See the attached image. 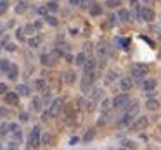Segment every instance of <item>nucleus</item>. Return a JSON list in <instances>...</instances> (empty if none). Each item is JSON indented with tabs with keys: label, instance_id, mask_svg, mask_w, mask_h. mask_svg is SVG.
I'll return each instance as SVG.
<instances>
[{
	"label": "nucleus",
	"instance_id": "nucleus-1",
	"mask_svg": "<svg viewBox=\"0 0 161 150\" xmlns=\"http://www.w3.org/2000/svg\"><path fill=\"white\" fill-rule=\"evenodd\" d=\"M40 143H42L40 142V128L35 126V128L31 129V133H30V136H28V148H36Z\"/></svg>",
	"mask_w": 161,
	"mask_h": 150
},
{
	"label": "nucleus",
	"instance_id": "nucleus-2",
	"mask_svg": "<svg viewBox=\"0 0 161 150\" xmlns=\"http://www.w3.org/2000/svg\"><path fill=\"white\" fill-rule=\"evenodd\" d=\"M147 73H149V67L146 64H133L132 66V74L135 80H142Z\"/></svg>",
	"mask_w": 161,
	"mask_h": 150
},
{
	"label": "nucleus",
	"instance_id": "nucleus-3",
	"mask_svg": "<svg viewBox=\"0 0 161 150\" xmlns=\"http://www.w3.org/2000/svg\"><path fill=\"white\" fill-rule=\"evenodd\" d=\"M61 111H63V100H61V98H56V100L50 102V107H49V116L50 117L59 116Z\"/></svg>",
	"mask_w": 161,
	"mask_h": 150
},
{
	"label": "nucleus",
	"instance_id": "nucleus-4",
	"mask_svg": "<svg viewBox=\"0 0 161 150\" xmlns=\"http://www.w3.org/2000/svg\"><path fill=\"white\" fill-rule=\"evenodd\" d=\"M128 100H130L128 93L116 95V97H114V100H113V107H116V109H125V105L128 104Z\"/></svg>",
	"mask_w": 161,
	"mask_h": 150
},
{
	"label": "nucleus",
	"instance_id": "nucleus-5",
	"mask_svg": "<svg viewBox=\"0 0 161 150\" xmlns=\"http://www.w3.org/2000/svg\"><path fill=\"white\" fill-rule=\"evenodd\" d=\"M147 124H149V121H147V117L146 116H140L137 121H133L132 122V129L133 131H142V129H146L147 128Z\"/></svg>",
	"mask_w": 161,
	"mask_h": 150
},
{
	"label": "nucleus",
	"instance_id": "nucleus-6",
	"mask_svg": "<svg viewBox=\"0 0 161 150\" xmlns=\"http://www.w3.org/2000/svg\"><path fill=\"white\" fill-rule=\"evenodd\" d=\"M140 21H146V23L154 21V11L153 9H149V7L140 9Z\"/></svg>",
	"mask_w": 161,
	"mask_h": 150
},
{
	"label": "nucleus",
	"instance_id": "nucleus-7",
	"mask_svg": "<svg viewBox=\"0 0 161 150\" xmlns=\"http://www.w3.org/2000/svg\"><path fill=\"white\" fill-rule=\"evenodd\" d=\"M133 122V114H130V112H125V114L119 117L118 121V126H121V128H125V126H132Z\"/></svg>",
	"mask_w": 161,
	"mask_h": 150
},
{
	"label": "nucleus",
	"instance_id": "nucleus-8",
	"mask_svg": "<svg viewBox=\"0 0 161 150\" xmlns=\"http://www.w3.org/2000/svg\"><path fill=\"white\" fill-rule=\"evenodd\" d=\"M5 102H7L9 105H16L19 102V93L18 91H7V93H5Z\"/></svg>",
	"mask_w": 161,
	"mask_h": 150
},
{
	"label": "nucleus",
	"instance_id": "nucleus-9",
	"mask_svg": "<svg viewBox=\"0 0 161 150\" xmlns=\"http://www.w3.org/2000/svg\"><path fill=\"white\" fill-rule=\"evenodd\" d=\"M92 78L90 76H85L83 80H81V91H83V93H88V91H92L94 90V86H92Z\"/></svg>",
	"mask_w": 161,
	"mask_h": 150
},
{
	"label": "nucleus",
	"instance_id": "nucleus-10",
	"mask_svg": "<svg viewBox=\"0 0 161 150\" xmlns=\"http://www.w3.org/2000/svg\"><path fill=\"white\" fill-rule=\"evenodd\" d=\"M119 88L121 90H125V91H128V90H132L133 88V81H132V78H121L119 80Z\"/></svg>",
	"mask_w": 161,
	"mask_h": 150
},
{
	"label": "nucleus",
	"instance_id": "nucleus-11",
	"mask_svg": "<svg viewBox=\"0 0 161 150\" xmlns=\"http://www.w3.org/2000/svg\"><path fill=\"white\" fill-rule=\"evenodd\" d=\"M154 88H156V80H153V78H147V80H144V83H142V90H146V91H153Z\"/></svg>",
	"mask_w": 161,
	"mask_h": 150
},
{
	"label": "nucleus",
	"instance_id": "nucleus-12",
	"mask_svg": "<svg viewBox=\"0 0 161 150\" xmlns=\"http://www.w3.org/2000/svg\"><path fill=\"white\" fill-rule=\"evenodd\" d=\"M63 81L64 83H68V85H71V83H75V80H76V74L73 73V71H66V73H63Z\"/></svg>",
	"mask_w": 161,
	"mask_h": 150
},
{
	"label": "nucleus",
	"instance_id": "nucleus-13",
	"mask_svg": "<svg viewBox=\"0 0 161 150\" xmlns=\"http://www.w3.org/2000/svg\"><path fill=\"white\" fill-rule=\"evenodd\" d=\"M125 109H126V112H130V114H133V112H139V104H137V100H132V98H130L128 100V104L125 105Z\"/></svg>",
	"mask_w": 161,
	"mask_h": 150
},
{
	"label": "nucleus",
	"instance_id": "nucleus-14",
	"mask_svg": "<svg viewBox=\"0 0 161 150\" xmlns=\"http://www.w3.org/2000/svg\"><path fill=\"white\" fill-rule=\"evenodd\" d=\"M9 133H11L16 140H21V129H19L18 124H14V122H12V124H9Z\"/></svg>",
	"mask_w": 161,
	"mask_h": 150
},
{
	"label": "nucleus",
	"instance_id": "nucleus-15",
	"mask_svg": "<svg viewBox=\"0 0 161 150\" xmlns=\"http://www.w3.org/2000/svg\"><path fill=\"white\" fill-rule=\"evenodd\" d=\"M83 69H85V74H87V73H94V71H95V59H88V60H85Z\"/></svg>",
	"mask_w": 161,
	"mask_h": 150
},
{
	"label": "nucleus",
	"instance_id": "nucleus-16",
	"mask_svg": "<svg viewBox=\"0 0 161 150\" xmlns=\"http://www.w3.org/2000/svg\"><path fill=\"white\" fill-rule=\"evenodd\" d=\"M159 102L156 100V98H149V100L146 102V107H147V111H158L159 109Z\"/></svg>",
	"mask_w": 161,
	"mask_h": 150
},
{
	"label": "nucleus",
	"instance_id": "nucleus-17",
	"mask_svg": "<svg viewBox=\"0 0 161 150\" xmlns=\"http://www.w3.org/2000/svg\"><path fill=\"white\" fill-rule=\"evenodd\" d=\"M18 74H19V67L16 66V64H11V67H9V71H7L9 80H16V78H18Z\"/></svg>",
	"mask_w": 161,
	"mask_h": 150
},
{
	"label": "nucleus",
	"instance_id": "nucleus-18",
	"mask_svg": "<svg viewBox=\"0 0 161 150\" xmlns=\"http://www.w3.org/2000/svg\"><path fill=\"white\" fill-rule=\"evenodd\" d=\"M88 12H90V16H101L102 14V5L101 4H92L90 9H88Z\"/></svg>",
	"mask_w": 161,
	"mask_h": 150
},
{
	"label": "nucleus",
	"instance_id": "nucleus-19",
	"mask_svg": "<svg viewBox=\"0 0 161 150\" xmlns=\"http://www.w3.org/2000/svg\"><path fill=\"white\" fill-rule=\"evenodd\" d=\"M42 42H43V38L42 36H33V38H30V47H31V49H38L40 45H42Z\"/></svg>",
	"mask_w": 161,
	"mask_h": 150
},
{
	"label": "nucleus",
	"instance_id": "nucleus-20",
	"mask_svg": "<svg viewBox=\"0 0 161 150\" xmlns=\"http://www.w3.org/2000/svg\"><path fill=\"white\" fill-rule=\"evenodd\" d=\"M118 73L116 71H109L108 74H106V78H104V81H106V85H109V83H113V81H116L118 80Z\"/></svg>",
	"mask_w": 161,
	"mask_h": 150
},
{
	"label": "nucleus",
	"instance_id": "nucleus-21",
	"mask_svg": "<svg viewBox=\"0 0 161 150\" xmlns=\"http://www.w3.org/2000/svg\"><path fill=\"white\" fill-rule=\"evenodd\" d=\"M26 9H28V4H26V2H18L14 11L18 12V14H23V12H26Z\"/></svg>",
	"mask_w": 161,
	"mask_h": 150
},
{
	"label": "nucleus",
	"instance_id": "nucleus-22",
	"mask_svg": "<svg viewBox=\"0 0 161 150\" xmlns=\"http://www.w3.org/2000/svg\"><path fill=\"white\" fill-rule=\"evenodd\" d=\"M118 19H119V21H128V19H130V12L126 11V9H119Z\"/></svg>",
	"mask_w": 161,
	"mask_h": 150
},
{
	"label": "nucleus",
	"instance_id": "nucleus-23",
	"mask_svg": "<svg viewBox=\"0 0 161 150\" xmlns=\"http://www.w3.org/2000/svg\"><path fill=\"white\" fill-rule=\"evenodd\" d=\"M119 5H121V0H106V7H109V9L119 7Z\"/></svg>",
	"mask_w": 161,
	"mask_h": 150
},
{
	"label": "nucleus",
	"instance_id": "nucleus-24",
	"mask_svg": "<svg viewBox=\"0 0 161 150\" xmlns=\"http://www.w3.org/2000/svg\"><path fill=\"white\" fill-rule=\"evenodd\" d=\"M52 135H50V133H45V135L42 136V138H40V142L43 143V145H50V143H52Z\"/></svg>",
	"mask_w": 161,
	"mask_h": 150
},
{
	"label": "nucleus",
	"instance_id": "nucleus-25",
	"mask_svg": "<svg viewBox=\"0 0 161 150\" xmlns=\"http://www.w3.org/2000/svg\"><path fill=\"white\" fill-rule=\"evenodd\" d=\"M18 93L23 95V97H26V95H30V88L26 86V85H19V86H18Z\"/></svg>",
	"mask_w": 161,
	"mask_h": 150
},
{
	"label": "nucleus",
	"instance_id": "nucleus-26",
	"mask_svg": "<svg viewBox=\"0 0 161 150\" xmlns=\"http://www.w3.org/2000/svg\"><path fill=\"white\" fill-rule=\"evenodd\" d=\"M85 60H87V59H85V54H83V52H80L76 57H75V62H76L78 66H83V64H85Z\"/></svg>",
	"mask_w": 161,
	"mask_h": 150
},
{
	"label": "nucleus",
	"instance_id": "nucleus-27",
	"mask_svg": "<svg viewBox=\"0 0 161 150\" xmlns=\"http://www.w3.org/2000/svg\"><path fill=\"white\" fill-rule=\"evenodd\" d=\"M87 111H94L95 109V98H92V100H85V107Z\"/></svg>",
	"mask_w": 161,
	"mask_h": 150
},
{
	"label": "nucleus",
	"instance_id": "nucleus-28",
	"mask_svg": "<svg viewBox=\"0 0 161 150\" xmlns=\"http://www.w3.org/2000/svg\"><path fill=\"white\" fill-rule=\"evenodd\" d=\"M9 67H11V62H9L7 59H2V60H0V69H2V71H5V73H7Z\"/></svg>",
	"mask_w": 161,
	"mask_h": 150
},
{
	"label": "nucleus",
	"instance_id": "nucleus-29",
	"mask_svg": "<svg viewBox=\"0 0 161 150\" xmlns=\"http://www.w3.org/2000/svg\"><path fill=\"white\" fill-rule=\"evenodd\" d=\"M31 107L35 109V111H42V100H40V98H33Z\"/></svg>",
	"mask_w": 161,
	"mask_h": 150
},
{
	"label": "nucleus",
	"instance_id": "nucleus-30",
	"mask_svg": "<svg viewBox=\"0 0 161 150\" xmlns=\"http://www.w3.org/2000/svg\"><path fill=\"white\" fill-rule=\"evenodd\" d=\"M35 90H38V91L45 90V81H43V80H36L35 81Z\"/></svg>",
	"mask_w": 161,
	"mask_h": 150
},
{
	"label": "nucleus",
	"instance_id": "nucleus-31",
	"mask_svg": "<svg viewBox=\"0 0 161 150\" xmlns=\"http://www.w3.org/2000/svg\"><path fill=\"white\" fill-rule=\"evenodd\" d=\"M94 136H95V131H94V129H88V131H87V133H85V136H83V140H85V142H90V140H92V138H94Z\"/></svg>",
	"mask_w": 161,
	"mask_h": 150
},
{
	"label": "nucleus",
	"instance_id": "nucleus-32",
	"mask_svg": "<svg viewBox=\"0 0 161 150\" xmlns=\"http://www.w3.org/2000/svg\"><path fill=\"white\" fill-rule=\"evenodd\" d=\"M121 147H125V148H135V143L132 142V140H125V142H121Z\"/></svg>",
	"mask_w": 161,
	"mask_h": 150
},
{
	"label": "nucleus",
	"instance_id": "nucleus-33",
	"mask_svg": "<svg viewBox=\"0 0 161 150\" xmlns=\"http://www.w3.org/2000/svg\"><path fill=\"white\" fill-rule=\"evenodd\" d=\"M7 7H9L7 0H0V16H2L5 11H7Z\"/></svg>",
	"mask_w": 161,
	"mask_h": 150
},
{
	"label": "nucleus",
	"instance_id": "nucleus-34",
	"mask_svg": "<svg viewBox=\"0 0 161 150\" xmlns=\"http://www.w3.org/2000/svg\"><path fill=\"white\" fill-rule=\"evenodd\" d=\"M116 18H118V16H108V23H106L104 26H114L116 24Z\"/></svg>",
	"mask_w": 161,
	"mask_h": 150
},
{
	"label": "nucleus",
	"instance_id": "nucleus-35",
	"mask_svg": "<svg viewBox=\"0 0 161 150\" xmlns=\"http://www.w3.org/2000/svg\"><path fill=\"white\" fill-rule=\"evenodd\" d=\"M80 5L81 9H90V5H92V0H80Z\"/></svg>",
	"mask_w": 161,
	"mask_h": 150
},
{
	"label": "nucleus",
	"instance_id": "nucleus-36",
	"mask_svg": "<svg viewBox=\"0 0 161 150\" xmlns=\"http://www.w3.org/2000/svg\"><path fill=\"white\" fill-rule=\"evenodd\" d=\"M45 19H47V23H49V24H52V26H57V24H59V21H57L54 16H47Z\"/></svg>",
	"mask_w": 161,
	"mask_h": 150
},
{
	"label": "nucleus",
	"instance_id": "nucleus-37",
	"mask_svg": "<svg viewBox=\"0 0 161 150\" xmlns=\"http://www.w3.org/2000/svg\"><path fill=\"white\" fill-rule=\"evenodd\" d=\"M38 12L40 16H47V12H49V7H47V5H43V7H38Z\"/></svg>",
	"mask_w": 161,
	"mask_h": 150
},
{
	"label": "nucleus",
	"instance_id": "nucleus-38",
	"mask_svg": "<svg viewBox=\"0 0 161 150\" xmlns=\"http://www.w3.org/2000/svg\"><path fill=\"white\" fill-rule=\"evenodd\" d=\"M35 29H36L35 24H26V26H25V31H26V33H31V35L35 33Z\"/></svg>",
	"mask_w": 161,
	"mask_h": 150
},
{
	"label": "nucleus",
	"instance_id": "nucleus-39",
	"mask_svg": "<svg viewBox=\"0 0 161 150\" xmlns=\"http://www.w3.org/2000/svg\"><path fill=\"white\" fill-rule=\"evenodd\" d=\"M23 33H25V29H18V31H16V38H18L19 42L25 40V35H23Z\"/></svg>",
	"mask_w": 161,
	"mask_h": 150
},
{
	"label": "nucleus",
	"instance_id": "nucleus-40",
	"mask_svg": "<svg viewBox=\"0 0 161 150\" xmlns=\"http://www.w3.org/2000/svg\"><path fill=\"white\" fill-rule=\"evenodd\" d=\"M47 7H49V11H52V12H56L57 9H59V7H57L56 2H49V4H47Z\"/></svg>",
	"mask_w": 161,
	"mask_h": 150
},
{
	"label": "nucleus",
	"instance_id": "nucleus-41",
	"mask_svg": "<svg viewBox=\"0 0 161 150\" xmlns=\"http://www.w3.org/2000/svg\"><path fill=\"white\" fill-rule=\"evenodd\" d=\"M118 42L123 45V49H128V45H130V40L128 38H121V40H118Z\"/></svg>",
	"mask_w": 161,
	"mask_h": 150
},
{
	"label": "nucleus",
	"instance_id": "nucleus-42",
	"mask_svg": "<svg viewBox=\"0 0 161 150\" xmlns=\"http://www.w3.org/2000/svg\"><path fill=\"white\" fill-rule=\"evenodd\" d=\"M9 133V124H2V128H0V135H7Z\"/></svg>",
	"mask_w": 161,
	"mask_h": 150
},
{
	"label": "nucleus",
	"instance_id": "nucleus-43",
	"mask_svg": "<svg viewBox=\"0 0 161 150\" xmlns=\"http://www.w3.org/2000/svg\"><path fill=\"white\" fill-rule=\"evenodd\" d=\"M5 93H7V85L0 83V95H5Z\"/></svg>",
	"mask_w": 161,
	"mask_h": 150
},
{
	"label": "nucleus",
	"instance_id": "nucleus-44",
	"mask_svg": "<svg viewBox=\"0 0 161 150\" xmlns=\"http://www.w3.org/2000/svg\"><path fill=\"white\" fill-rule=\"evenodd\" d=\"M9 116V111L5 107H0V117H7Z\"/></svg>",
	"mask_w": 161,
	"mask_h": 150
},
{
	"label": "nucleus",
	"instance_id": "nucleus-45",
	"mask_svg": "<svg viewBox=\"0 0 161 150\" xmlns=\"http://www.w3.org/2000/svg\"><path fill=\"white\" fill-rule=\"evenodd\" d=\"M109 105H111V100H108V98H104V100H102V109L106 111V109H108Z\"/></svg>",
	"mask_w": 161,
	"mask_h": 150
},
{
	"label": "nucleus",
	"instance_id": "nucleus-46",
	"mask_svg": "<svg viewBox=\"0 0 161 150\" xmlns=\"http://www.w3.org/2000/svg\"><path fill=\"white\" fill-rule=\"evenodd\" d=\"M64 59H66V62H75V59H73V55H71V54H66V55H64Z\"/></svg>",
	"mask_w": 161,
	"mask_h": 150
},
{
	"label": "nucleus",
	"instance_id": "nucleus-47",
	"mask_svg": "<svg viewBox=\"0 0 161 150\" xmlns=\"http://www.w3.org/2000/svg\"><path fill=\"white\" fill-rule=\"evenodd\" d=\"M106 116H108V114H102V117L99 119V126H102V124H104L106 121H108V117H106Z\"/></svg>",
	"mask_w": 161,
	"mask_h": 150
},
{
	"label": "nucleus",
	"instance_id": "nucleus-48",
	"mask_svg": "<svg viewBox=\"0 0 161 150\" xmlns=\"http://www.w3.org/2000/svg\"><path fill=\"white\" fill-rule=\"evenodd\" d=\"M19 119H21V121H28V114H26V112H21V114H19Z\"/></svg>",
	"mask_w": 161,
	"mask_h": 150
},
{
	"label": "nucleus",
	"instance_id": "nucleus-49",
	"mask_svg": "<svg viewBox=\"0 0 161 150\" xmlns=\"http://www.w3.org/2000/svg\"><path fill=\"white\" fill-rule=\"evenodd\" d=\"M5 49L11 50V52H14V50H16V45H14V43H7V47H5Z\"/></svg>",
	"mask_w": 161,
	"mask_h": 150
},
{
	"label": "nucleus",
	"instance_id": "nucleus-50",
	"mask_svg": "<svg viewBox=\"0 0 161 150\" xmlns=\"http://www.w3.org/2000/svg\"><path fill=\"white\" fill-rule=\"evenodd\" d=\"M9 148H18V142H11V145H9Z\"/></svg>",
	"mask_w": 161,
	"mask_h": 150
},
{
	"label": "nucleus",
	"instance_id": "nucleus-51",
	"mask_svg": "<svg viewBox=\"0 0 161 150\" xmlns=\"http://www.w3.org/2000/svg\"><path fill=\"white\" fill-rule=\"evenodd\" d=\"M69 143H71V145H76V143H78V138H76V136H75V138H71Z\"/></svg>",
	"mask_w": 161,
	"mask_h": 150
},
{
	"label": "nucleus",
	"instance_id": "nucleus-52",
	"mask_svg": "<svg viewBox=\"0 0 161 150\" xmlns=\"http://www.w3.org/2000/svg\"><path fill=\"white\" fill-rule=\"evenodd\" d=\"M35 28H36V29H40V28H42V23L36 21V23H35Z\"/></svg>",
	"mask_w": 161,
	"mask_h": 150
},
{
	"label": "nucleus",
	"instance_id": "nucleus-53",
	"mask_svg": "<svg viewBox=\"0 0 161 150\" xmlns=\"http://www.w3.org/2000/svg\"><path fill=\"white\" fill-rule=\"evenodd\" d=\"M69 4H73V5H78V4H80V0H69Z\"/></svg>",
	"mask_w": 161,
	"mask_h": 150
},
{
	"label": "nucleus",
	"instance_id": "nucleus-54",
	"mask_svg": "<svg viewBox=\"0 0 161 150\" xmlns=\"http://www.w3.org/2000/svg\"><path fill=\"white\" fill-rule=\"evenodd\" d=\"M2 33H4V26L0 24V35H2Z\"/></svg>",
	"mask_w": 161,
	"mask_h": 150
},
{
	"label": "nucleus",
	"instance_id": "nucleus-55",
	"mask_svg": "<svg viewBox=\"0 0 161 150\" xmlns=\"http://www.w3.org/2000/svg\"><path fill=\"white\" fill-rule=\"evenodd\" d=\"M132 2V5H137V0H130Z\"/></svg>",
	"mask_w": 161,
	"mask_h": 150
},
{
	"label": "nucleus",
	"instance_id": "nucleus-56",
	"mask_svg": "<svg viewBox=\"0 0 161 150\" xmlns=\"http://www.w3.org/2000/svg\"><path fill=\"white\" fill-rule=\"evenodd\" d=\"M144 2H147V0H144Z\"/></svg>",
	"mask_w": 161,
	"mask_h": 150
}]
</instances>
